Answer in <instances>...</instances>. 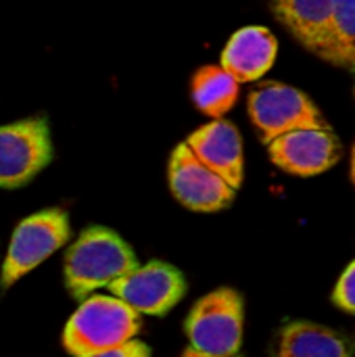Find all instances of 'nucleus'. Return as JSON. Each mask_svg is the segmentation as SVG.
Here are the masks:
<instances>
[{"instance_id":"nucleus-1","label":"nucleus","mask_w":355,"mask_h":357,"mask_svg":"<svg viewBox=\"0 0 355 357\" xmlns=\"http://www.w3.org/2000/svg\"><path fill=\"white\" fill-rule=\"evenodd\" d=\"M138 268L130 245L109 228L92 226L80 234L65 255V284L75 299L109 287Z\"/></svg>"},{"instance_id":"nucleus-2","label":"nucleus","mask_w":355,"mask_h":357,"mask_svg":"<svg viewBox=\"0 0 355 357\" xmlns=\"http://www.w3.org/2000/svg\"><path fill=\"white\" fill-rule=\"evenodd\" d=\"M140 331L138 314L115 297H90L69 318L63 345L73 357H90L132 341Z\"/></svg>"},{"instance_id":"nucleus-3","label":"nucleus","mask_w":355,"mask_h":357,"mask_svg":"<svg viewBox=\"0 0 355 357\" xmlns=\"http://www.w3.org/2000/svg\"><path fill=\"white\" fill-rule=\"evenodd\" d=\"M190 349L205 356H236L243 341V299L232 289H218L195 303L186 318Z\"/></svg>"},{"instance_id":"nucleus-4","label":"nucleus","mask_w":355,"mask_h":357,"mask_svg":"<svg viewBox=\"0 0 355 357\" xmlns=\"http://www.w3.org/2000/svg\"><path fill=\"white\" fill-rule=\"evenodd\" d=\"M247 107L249 117L266 144L295 130H331L312 98L280 82L262 84L249 94Z\"/></svg>"},{"instance_id":"nucleus-5","label":"nucleus","mask_w":355,"mask_h":357,"mask_svg":"<svg viewBox=\"0 0 355 357\" xmlns=\"http://www.w3.org/2000/svg\"><path fill=\"white\" fill-rule=\"evenodd\" d=\"M69 241V220L61 209H46L23 220L13 238L2 266V289L15 284L23 274L42 264L50 253Z\"/></svg>"},{"instance_id":"nucleus-6","label":"nucleus","mask_w":355,"mask_h":357,"mask_svg":"<svg viewBox=\"0 0 355 357\" xmlns=\"http://www.w3.org/2000/svg\"><path fill=\"white\" fill-rule=\"evenodd\" d=\"M52 159L50 130L44 117L0 128V188H19Z\"/></svg>"},{"instance_id":"nucleus-7","label":"nucleus","mask_w":355,"mask_h":357,"mask_svg":"<svg viewBox=\"0 0 355 357\" xmlns=\"http://www.w3.org/2000/svg\"><path fill=\"white\" fill-rule=\"evenodd\" d=\"M109 291L136 314L163 316L184 297L186 280L174 266L151 261L111 282Z\"/></svg>"},{"instance_id":"nucleus-8","label":"nucleus","mask_w":355,"mask_h":357,"mask_svg":"<svg viewBox=\"0 0 355 357\" xmlns=\"http://www.w3.org/2000/svg\"><path fill=\"white\" fill-rule=\"evenodd\" d=\"M169 186L174 197L195 211H220L234 199V188L203 165L184 144L169 159Z\"/></svg>"},{"instance_id":"nucleus-9","label":"nucleus","mask_w":355,"mask_h":357,"mask_svg":"<svg viewBox=\"0 0 355 357\" xmlns=\"http://www.w3.org/2000/svg\"><path fill=\"white\" fill-rule=\"evenodd\" d=\"M268 146L272 163L293 176H318L341 157V144L331 130H295Z\"/></svg>"},{"instance_id":"nucleus-10","label":"nucleus","mask_w":355,"mask_h":357,"mask_svg":"<svg viewBox=\"0 0 355 357\" xmlns=\"http://www.w3.org/2000/svg\"><path fill=\"white\" fill-rule=\"evenodd\" d=\"M186 146L192 155L218 174L234 190L243 182V142L239 130L226 121L216 119L190 134Z\"/></svg>"},{"instance_id":"nucleus-11","label":"nucleus","mask_w":355,"mask_h":357,"mask_svg":"<svg viewBox=\"0 0 355 357\" xmlns=\"http://www.w3.org/2000/svg\"><path fill=\"white\" fill-rule=\"evenodd\" d=\"M276 50L278 42L266 27H243L228 40L222 69L236 82H255L272 67Z\"/></svg>"},{"instance_id":"nucleus-12","label":"nucleus","mask_w":355,"mask_h":357,"mask_svg":"<svg viewBox=\"0 0 355 357\" xmlns=\"http://www.w3.org/2000/svg\"><path fill=\"white\" fill-rule=\"evenodd\" d=\"M278 21L312 52L320 54L333 19V0H272Z\"/></svg>"},{"instance_id":"nucleus-13","label":"nucleus","mask_w":355,"mask_h":357,"mask_svg":"<svg viewBox=\"0 0 355 357\" xmlns=\"http://www.w3.org/2000/svg\"><path fill=\"white\" fill-rule=\"evenodd\" d=\"M272 357H349L345 339L314 322H289L274 341Z\"/></svg>"},{"instance_id":"nucleus-14","label":"nucleus","mask_w":355,"mask_h":357,"mask_svg":"<svg viewBox=\"0 0 355 357\" xmlns=\"http://www.w3.org/2000/svg\"><path fill=\"white\" fill-rule=\"evenodd\" d=\"M236 96L239 82L226 69L209 65L197 71L192 79V100L203 113L211 117H222L232 109Z\"/></svg>"},{"instance_id":"nucleus-15","label":"nucleus","mask_w":355,"mask_h":357,"mask_svg":"<svg viewBox=\"0 0 355 357\" xmlns=\"http://www.w3.org/2000/svg\"><path fill=\"white\" fill-rule=\"evenodd\" d=\"M318 56L337 67L355 69V0H333L331 31Z\"/></svg>"},{"instance_id":"nucleus-16","label":"nucleus","mask_w":355,"mask_h":357,"mask_svg":"<svg viewBox=\"0 0 355 357\" xmlns=\"http://www.w3.org/2000/svg\"><path fill=\"white\" fill-rule=\"evenodd\" d=\"M333 301L337 303V307L355 314V261L349 264V268L339 278L335 293H333Z\"/></svg>"},{"instance_id":"nucleus-17","label":"nucleus","mask_w":355,"mask_h":357,"mask_svg":"<svg viewBox=\"0 0 355 357\" xmlns=\"http://www.w3.org/2000/svg\"><path fill=\"white\" fill-rule=\"evenodd\" d=\"M90 357H151V351L144 343L140 341H128L115 349H109V351H103V354H96V356Z\"/></svg>"},{"instance_id":"nucleus-18","label":"nucleus","mask_w":355,"mask_h":357,"mask_svg":"<svg viewBox=\"0 0 355 357\" xmlns=\"http://www.w3.org/2000/svg\"><path fill=\"white\" fill-rule=\"evenodd\" d=\"M182 357H218V356H205V354H199V351H195V349H186L184 354H182ZM230 357H239V356H230Z\"/></svg>"},{"instance_id":"nucleus-19","label":"nucleus","mask_w":355,"mask_h":357,"mask_svg":"<svg viewBox=\"0 0 355 357\" xmlns=\"http://www.w3.org/2000/svg\"><path fill=\"white\" fill-rule=\"evenodd\" d=\"M352 180H354V184H355V146H354V153H352Z\"/></svg>"}]
</instances>
